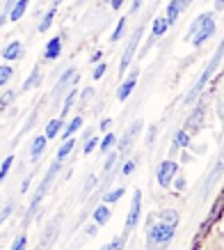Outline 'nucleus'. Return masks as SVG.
Wrapping results in <instances>:
<instances>
[{
  "instance_id": "1",
  "label": "nucleus",
  "mask_w": 224,
  "mask_h": 250,
  "mask_svg": "<svg viewBox=\"0 0 224 250\" xmlns=\"http://www.w3.org/2000/svg\"><path fill=\"white\" fill-rule=\"evenodd\" d=\"M176 228L174 223H167V220H153L149 218V225H147V250H165L169 246V241L176 234Z\"/></svg>"
},
{
  "instance_id": "2",
  "label": "nucleus",
  "mask_w": 224,
  "mask_h": 250,
  "mask_svg": "<svg viewBox=\"0 0 224 250\" xmlns=\"http://www.w3.org/2000/svg\"><path fill=\"white\" fill-rule=\"evenodd\" d=\"M222 58H224V39H222V44L217 46V51H215V55H213V60L206 64V69H204V74L199 76V81L190 87V92H187V97H186V104L190 106V104H194L197 99H199V94L204 92V87L208 85V81H210V76L217 71V67H220V62H222Z\"/></svg>"
},
{
  "instance_id": "3",
  "label": "nucleus",
  "mask_w": 224,
  "mask_h": 250,
  "mask_svg": "<svg viewBox=\"0 0 224 250\" xmlns=\"http://www.w3.org/2000/svg\"><path fill=\"white\" fill-rule=\"evenodd\" d=\"M62 172V161H53L51 163V167H48V172L44 174V179H41V184H39V188H37V193L32 195V202H30V209H28V218L30 216H35V211L39 209V205H41V200L46 197V193L51 190V186H53V182L57 179V174Z\"/></svg>"
},
{
  "instance_id": "4",
  "label": "nucleus",
  "mask_w": 224,
  "mask_h": 250,
  "mask_svg": "<svg viewBox=\"0 0 224 250\" xmlns=\"http://www.w3.org/2000/svg\"><path fill=\"white\" fill-rule=\"evenodd\" d=\"M78 78H80L78 76V69H74V67H69L67 71L57 78V83H55V87H53V104H55V106H60L64 94L78 83Z\"/></svg>"
},
{
  "instance_id": "5",
  "label": "nucleus",
  "mask_w": 224,
  "mask_h": 250,
  "mask_svg": "<svg viewBox=\"0 0 224 250\" xmlns=\"http://www.w3.org/2000/svg\"><path fill=\"white\" fill-rule=\"evenodd\" d=\"M142 32H144V28H142V25H137V28H135V32L131 35V39H128V44H126V48H124L121 60H119V76H124V74H126L128 64H131V60H133L135 53H137V46H140V42H142Z\"/></svg>"
},
{
  "instance_id": "6",
  "label": "nucleus",
  "mask_w": 224,
  "mask_h": 250,
  "mask_svg": "<svg viewBox=\"0 0 224 250\" xmlns=\"http://www.w3.org/2000/svg\"><path fill=\"white\" fill-rule=\"evenodd\" d=\"M213 35H215V14H213V12H208L206 21H204L202 25H199V30L194 32L190 42H192L194 48H202V46L206 44V42H208V39L213 37Z\"/></svg>"
},
{
  "instance_id": "7",
  "label": "nucleus",
  "mask_w": 224,
  "mask_h": 250,
  "mask_svg": "<svg viewBox=\"0 0 224 250\" xmlns=\"http://www.w3.org/2000/svg\"><path fill=\"white\" fill-rule=\"evenodd\" d=\"M179 174V163L176 161H163L156 170V179H158V186L160 188H167L172 186V179Z\"/></svg>"
},
{
  "instance_id": "8",
  "label": "nucleus",
  "mask_w": 224,
  "mask_h": 250,
  "mask_svg": "<svg viewBox=\"0 0 224 250\" xmlns=\"http://www.w3.org/2000/svg\"><path fill=\"white\" fill-rule=\"evenodd\" d=\"M140 216H142V190L137 188L133 193V202H131V209L126 213V232H131L140 223Z\"/></svg>"
},
{
  "instance_id": "9",
  "label": "nucleus",
  "mask_w": 224,
  "mask_h": 250,
  "mask_svg": "<svg viewBox=\"0 0 224 250\" xmlns=\"http://www.w3.org/2000/svg\"><path fill=\"white\" fill-rule=\"evenodd\" d=\"M137 76H140V71L137 69H133L131 71V76H126L124 81H121V85L117 87V101H126L131 94H133V90H135V85H137Z\"/></svg>"
},
{
  "instance_id": "10",
  "label": "nucleus",
  "mask_w": 224,
  "mask_h": 250,
  "mask_svg": "<svg viewBox=\"0 0 224 250\" xmlns=\"http://www.w3.org/2000/svg\"><path fill=\"white\" fill-rule=\"evenodd\" d=\"M60 55H62V37L55 35V37H51L44 46V62H55Z\"/></svg>"
},
{
  "instance_id": "11",
  "label": "nucleus",
  "mask_w": 224,
  "mask_h": 250,
  "mask_svg": "<svg viewBox=\"0 0 224 250\" xmlns=\"http://www.w3.org/2000/svg\"><path fill=\"white\" fill-rule=\"evenodd\" d=\"M23 51H25V48H23L21 42H19V39H12V42H9V44L2 48V60H5V62L21 60V58H23Z\"/></svg>"
},
{
  "instance_id": "12",
  "label": "nucleus",
  "mask_w": 224,
  "mask_h": 250,
  "mask_svg": "<svg viewBox=\"0 0 224 250\" xmlns=\"http://www.w3.org/2000/svg\"><path fill=\"white\" fill-rule=\"evenodd\" d=\"M204 117H206V110H204V106H197V108H194V113L186 120V131H187V133H197V131L202 129Z\"/></svg>"
},
{
  "instance_id": "13",
  "label": "nucleus",
  "mask_w": 224,
  "mask_h": 250,
  "mask_svg": "<svg viewBox=\"0 0 224 250\" xmlns=\"http://www.w3.org/2000/svg\"><path fill=\"white\" fill-rule=\"evenodd\" d=\"M46 145H48V138H46L44 133H37V136L32 138V143H30V159L35 161V163L44 156Z\"/></svg>"
},
{
  "instance_id": "14",
  "label": "nucleus",
  "mask_w": 224,
  "mask_h": 250,
  "mask_svg": "<svg viewBox=\"0 0 224 250\" xmlns=\"http://www.w3.org/2000/svg\"><path fill=\"white\" fill-rule=\"evenodd\" d=\"M62 129H64V117H53V120H48V124H46L44 136L48 138V140H55V138L62 133Z\"/></svg>"
},
{
  "instance_id": "15",
  "label": "nucleus",
  "mask_w": 224,
  "mask_h": 250,
  "mask_svg": "<svg viewBox=\"0 0 224 250\" xmlns=\"http://www.w3.org/2000/svg\"><path fill=\"white\" fill-rule=\"evenodd\" d=\"M110 218H112V211H110V207L105 205H98L96 209H94V213H92V223H96L98 228H101V225H108V223H110Z\"/></svg>"
},
{
  "instance_id": "16",
  "label": "nucleus",
  "mask_w": 224,
  "mask_h": 250,
  "mask_svg": "<svg viewBox=\"0 0 224 250\" xmlns=\"http://www.w3.org/2000/svg\"><path fill=\"white\" fill-rule=\"evenodd\" d=\"M82 122H85V120H82V115H75V117L69 122V124H64V129H62V133H60L62 140H69V138H74L75 133L82 129Z\"/></svg>"
},
{
  "instance_id": "17",
  "label": "nucleus",
  "mask_w": 224,
  "mask_h": 250,
  "mask_svg": "<svg viewBox=\"0 0 224 250\" xmlns=\"http://www.w3.org/2000/svg\"><path fill=\"white\" fill-rule=\"evenodd\" d=\"M41 69H39V64H35L32 67V71H30V76L25 78V83H23V87H21V92H30V90H35V87H39V83H41Z\"/></svg>"
},
{
  "instance_id": "18",
  "label": "nucleus",
  "mask_w": 224,
  "mask_h": 250,
  "mask_svg": "<svg viewBox=\"0 0 224 250\" xmlns=\"http://www.w3.org/2000/svg\"><path fill=\"white\" fill-rule=\"evenodd\" d=\"M55 16H57V7L46 9L44 16H41V19H39V23H37V30L39 32H48L53 28V23H55Z\"/></svg>"
},
{
  "instance_id": "19",
  "label": "nucleus",
  "mask_w": 224,
  "mask_h": 250,
  "mask_svg": "<svg viewBox=\"0 0 224 250\" xmlns=\"http://www.w3.org/2000/svg\"><path fill=\"white\" fill-rule=\"evenodd\" d=\"M28 7H30V0H16L14 7H12V12H9V21H12V23H19L23 16H25Z\"/></svg>"
},
{
  "instance_id": "20",
  "label": "nucleus",
  "mask_w": 224,
  "mask_h": 250,
  "mask_svg": "<svg viewBox=\"0 0 224 250\" xmlns=\"http://www.w3.org/2000/svg\"><path fill=\"white\" fill-rule=\"evenodd\" d=\"M75 101H78V90H75V85L74 87H71V90L67 92V94H64V99H62V110H60V117H67L69 115V110H71V108H74V104Z\"/></svg>"
},
{
  "instance_id": "21",
  "label": "nucleus",
  "mask_w": 224,
  "mask_h": 250,
  "mask_svg": "<svg viewBox=\"0 0 224 250\" xmlns=\"http://www.w3.org/2000/svg\"><path fill=\"white\" fill-rule=\"evenodd\" d=\"M190 147V133L186 129H181L174 133V140H172V152H179V149H187Z\"/></svg>"
},
{
  "instance_id": "22",
  "label": "nucleus",
  "mask_w": 224,
  "mask_h": 250,
  "mask_svg": "<svg viewBox=\"0 0 224 250\" xmlns=\"http://www.w3.org/2000/svg\"><path fill=\"white\" fill-rule=\"evenodd\" d=\"M75 149V136L74 138H69V140H62V145H60V149H57V154H55V161H64L71 156V152Z\"/></svg>"
},
{
  "instance_id": "23",
  "label": "nucleus",
  "mask_w": 224,
  "mask_h": 250,
  "mask_svg": "<svg viewBox=\"0 0 224 250\" xmlns=\"http://www.w3.org/2000/svg\"><path fill=\"white\" fill-rule=\"evenodd\" d=\"M114 147H117V136H114L112 131L103 133V138L98 140V152H101V154H108V152H112Z\"/></svg>"
},
{
  "instance_id": "24",
  "label": "nucleus",
  "mask_w": 224,
  "mask_h": 250,
  "mask_svg": "<svg viewBox=\"0 0 224 250\" xmlns=\"http://www.w3.org/2000/svg\"><path fill=\"white\" fill-rule=\"evenodd\" d=\"M167 30H169V23H167L165 16L153 19V23H151V35L153 37H163V35H167Z\"/></svg>"
},
{
  "instance_id": "25",
  "label": "nucleus",
  "mask_w": 224,
  "mask_h": 250,
  "mask_svg": "<svg viewBox=\"0 0 224 250\" xmlns=\"http://www.w3.org/2000/svg\"><path fill=\"white\" fill-rule=\"evenodd\" d=\"M181 16V7L176 0H172V2H167V12H165V19H167V23H169V28H172L174 23L179 21Z\"/></svg>"
},
{
  "instance_id": "26",
  "label": "nucleus",
  "mask_w": 224,
  "mask_h": 250,
  "mask_svg": "<svg viewBox=\"0 0 224 250\" xmlns=\"http://www.w3.org/2000/svg\"><path fill=\"white\" fill-rule=\"evenodd\" d=\"M124 193H126V188H124V186H117L114 190L110 188L108 193H103V202H105V205H117L121 197H124Z\"/></svg>"
},
{
  "instance_id": "27",
  "label": "nucleus",
  "mask_w": 224,
  "mask_h": 250,
  "mask_svg": "<svg viewBox=\"0 0 224 250\" xmlns=\"http://www.w3.org/2000/svg\"><path fill=\"white\" fill-rule=\"evenodd\" d=\"M126 16H121L119 21H117V25H114V30H112V37H110V42L114 44V42H119L121 37H124V32H126Z\"/></svg>"
},
{
  "instance_id": "28",
  "label": "nucleus",
  "mask_w": 224,
  "mask_h": 250,
  "mask_svg": "<svg viewBox=\"0 0 224 250\" xmlns=\"http://www.w3.org/2000/svg\"><path fill=\"white\" fill-rule=\"evenodd\" d=\"M16 97H19L16 90H7L5 94H0V110H7V108L16 101Z\"/></svg>"
},
{
  "instance_id": "29",
  "label": "nucleus",
  "mask_w": 224,
  "mask_h": 250,
  "mask_svg": "<svg viewBox=\"0 0 224 250\" xmlns=\"http://www.w3.org/2000/svg\"><path fill=\"white\" fill-rule=\"evenodd\" d=\"M206 16H208V12H204V14H199L192 23H190V28H187V32H186V42H190V39H192V35H194L197 30H199V25H202L204 21H206Z\"/></svg>"
},
{
  "instance_id": "30",
  "label": "nucleus",
  "mask_w": 224,
  "mask_h": 250,
  "mask_svg": "<svg viewBox=\"0 0 224 250\" xmlns=\"http://www.w3.org/2000/svg\"><path fill=\"white\" fill-rule=\"evenodd\" d=\"M14 161H16V156H14V154H9L7 159L0 163V184L7 179V174H9V170H12V166H14Z\"/></svg>"
},
{
  "instance_id": "31",
  "label": "nucleus",
  "mask_w": 224,
  "mask_h": 250,
  "mask_svg": "<svg viewBox=\"0 0 224 250\" xmlns=\"http://www.w3.org/2000/svg\"><path fill=\"white\" fill-rule=\"evenodd\" d=\"M12 76H14V67L12 64H0V87H5L12 81Z\"/></svg>"
},
{
  "instance_id": "32",
  "label": "nucleus",
  "mask_w": 224,
  "mask_h": 250,
  "mask_svg": "<svg viewBox=\"0 0 224 250\" xmlns=\"http://www.w3.org/2000/svg\"><path fill=\"white\" fill-rule=\"evenodd\" d=\"M98 184H101V179H98L96 174H90L87 179H85V186H82V197H87L92 193V190L96 188Z\"/></svg>"
},
{
  "instance_id": "33",
  "label": "nucleus",
  "mask_w": 224,
  "mask_h": 250,
  "mask_svg": "<svg viewBox=\"0 0 224 250\" xmlns=\"http://www.w3.org/2000/svg\"><path fill=\"white\" fill-rule=\"evenodd\" d=\"M117 159H119V152L117 149H112V152L105 154V166H103V172H112V167L117 166Z\"/></svg>"
},
{
  "instance_id": "34",
  "label": "nucleus",
  "mask_w": 224,
  "mask_h": 250,
  "mask_svg": "<svg viewBox=\"0 0 224 250\" xmlns=\"http://www.w3.org/2000/svg\"><path fill=\"white\" fill-rule=\"evenodd\" d=\"M98 140H101V138H96V136L87 138V140H85V147H82V154H85V156H90L94 149H98Z\"/></svg>"
},
{
  "instance_id": "35",
  "label": "nucleus",
  "mask_w": 224,
  "mask_h": 250,
  "mask_svg": "<svg viewBox=\"0 0 224 250\" xmlns=\"http://www.w3.org/2000/svg\"><path fill=\"white\" fill-rule=\"evenodd\" d=\"M160 220H167V223L179 225V211H174V209H163V211H160Z\"/></svg>"
},
{
  "instance_id": "36",
  "label": "nucleus",
  "mask_w": 224,
  "mask_h": 250,
  "mask_svg": "<svg viewBox=\"0 0 224 250\" xmlns=\"http://www.w3.org/2000/svg\"><path fill=\"white\" fill-rule=\"evenodd\" d=\"M105 71H108V64H105L103 60L96 62V64H94V71H92V78H94V81H101V78L105 76Z\"/></svg>"
},
{
  "instance_id": "37",
  "label": "nucleus",
  "mask_w": 224,
  "mask_h": 250,
  "mask_svg": "<svg viewBox=\"0 0 224 250\" xmlns=\"http://www.w3.org/2000/svg\"><path fill=\"white\" fill-rule=\"evenodd\" d=\"M12 211H14V202H5V207L0 209V225L7 223V218L12 216Z\"/></svg>"
},
{
  "instance_id": "38",
  "label": "nucleus",
  "mask_w": 224,
  "mask_h": 250,
  "mask_svg": "<svg viewBox=\"0 0 224 250\" xmlns=\"http://www.w3.org/2000/svg\"><path fill=\"white\" fill-rule=\"evenodd\" d=\"M9 250H28V236L21 234V236H16L14 243H12V248Z\"/></svg>"
},
{
  "instance_id": "39",
  "label": "nucleus",
  "mask_w": 224,
  "mask_h": 250,
  "mask_svg": "<svg viewBox=\"0 0 224 250\" xmlns=\"http://www.w3.org/2000/svg\"><path fill=\"white\" fill-rule=\"evenodd\" d=\"M94 94H96V92H94V87H85L82 92H78V101H80V104H85V101H90Z\"/></svg>"
},
{
  "instance_id": "40",
  "label": "nucleus",
  "mask_w": 224,
  "mask_h": 250,
  "mask_svg": "<svg viewBox=\"0 0 224 250\" xmlns=\"http://www.w3.org/2000/svg\"><path fill=\"white\" fill-rule=\"evenodd\" d=\"M124 239H126V234L117 236L114 241H110V243H108V246H110V250H124V246H126V241H124Z\"/></svg>"
},
{
  "instance_id": "41",
  "label": "nucleus",
  "mask_w": 224,
  "mask_h": 250,
  "mask_svg": "<svg viewBox=\"0 0 224 250\" xmlns=\"http://www.w3.org/2000/svg\"><path fill=\"white\" fill-rule=\"evenodd\" d=\"M135 172V161L131 159V161H124V166H121V174L124 177H128V174H133Z\"/></svg>"
},
{
  "instance_id": "42",
  "label": "nucleus",
  "mask_w": 224,
  "mask_h": 250,
  "mask_svg": "<svg viewBox=\"0 0 224 250\" xmlns=\"http://www.w3.org/2000/svg\"><path fill=\"white\" fill-rule=\"evenodd\" d=\"M172 182H174V188H176V190H186V186H187L186 177H181V174H176V177H174Z\"/></svg>"
},
{
  "instance_id": "43",
  "label": "nucleus",
  "mask_w": 224,
  "mask_h": 250,
  "mask_svg": "<svg viewBox=\"0 0 224 250\" xmlns=\"http://www.w3.org/2000/svg\"><path fill=\"white\" fill-rule=\"evenodd\" d=\"M110 129H112V117H103L101 124H98V131H101V133H108Z\"/></svg>"
},
{
  "instance_id": "44",
  "label": "nucleus",
  "mask_w": 224,
  "mask_h": 250,
  "mask_svg": "<svg viewBox=\"0 0 224 250\" xmlns=\"http://www.w3.org/2000/svg\"><path fill=\"white\" fill-rule=\"evenodd\" d=\"M142 5H144V0H133V2H131V12H128V14H137V12L142 9Z\"/></svg>"
},
{
  "instance_id": "45",
  "label": "nucleus",
  "mask_w": 224,
  "mask_h": 250,
  "mask_svg": "<svg viewBox=\"0 0 224 250\" xmlns=\"http://www.w3.org/2000/svg\"><path fill=\"white\" fill-rule=\"evenodd\" d=\"M156 131H158L156 126H151V129H149V133H147V143H149V145L153 143V140H156Z\"/></svg>"
},
{
  "instance_id": "46",
  "label": "nucleus",
  "mask_w": 224,
  "mask_h": 250,
  "mask_svg": "<svg viewBox=\"0 0 224 250\" xmlns=\"http://www.w3.org/2000/svg\"><path fill=\"white\" fill-rule=\"evenodd\" d=\"M101 60H103V53H101V51H96V53H94V55L90 58L92 64H96V62H101Z\"/></svg>"
},
{
  "instance_id": "47",
  "label": "nucleus",
  "mask_w": 224,
  "mask_h": 250,
  "mask_svg": "<svg viewBox=\"0 0 224 250\" xmlns=\"http://www.w3.org/2000/svg\"><path fill=\"white\" fill-rule=\"evenodd\" d=\"M121 5H124V0H110V7L117 12V9H121Z\"/></svg>"
},
{
  "instance_id": "48",
  "label": "nucleus",
  "mask_w": 224,
  "mask_h": 250,
  "mask_svg": "<svg viewBox=\"0 0 224 250\" xmlns=\"http://www.w3.org/2000/svg\"><path fill=\"white\" fill-rule=\"evenodd\" d=\"M30 182H32V177H25V182H23V186H21V193H25V190L30 188Z\"/></svg>"
},
{
  "instance_id": "49",
  "label": "nucleus",
  "mask_w": 224,
  "mask_h": 250,
  "mask_svg": "<svg viewBox=\"0 0 224 250\" xmlns=\"http://www.w3.org/2000/svg\"><path fill=\"white\" fill-rule=\"evenodd\" d=\"M96 232H98V225H96V223H94V225H90V228H87V234H90V236H94V234H96Z\"/></svg>"
},
{
  "instance_id": "50",
  "label": "nucleus",
  "mask_w": 224,
  "mask_h": 250,
  "mask_svg": "<svg viewBox=\"0 0 224 250\" xmlns=\"http://www.w3.org/2000/svg\"><path fill=\"white\" fill-rule=\"evenodd\" d=\"M215 9H217V12H222V9H224V0H215Z\"/></svg>"
},
{
  "instance_id": "51",
  "label": "nucleus",
  "mask_w": 224,
  "mask_h": 250,
  "mask_svg": "<svg viewBox=\"0 0 224 250\" xmlns=\"http://www.w3.org/2000/svg\"><path fill=\"white\" fill-rule=\"evenodd\" d=\"M92 131H94V129H87V131H85V133H82V140H87V138H90V136H94Z\"/></svg>"
},
{
  "instance_id": "52",
  "label": "nucleus",
  "mask_w": 224,
  "mask_h": 250,
  "mask_svg": "<svg viewBox=\"0 0 224 250\" xmlns=\"http://www.w3.org/2000/svg\"><path fill=\"white\" fill-rule=\"evenodd\" d=\"M62 2H64V0H53V7H60Z\"/></svg>"
},
{
  "instance_id": "53",
  "label": "nucleus",
  "mask_w": 224,
  "mask_h": 250,
  "mask_svg": "<svg viewBox=\"0 0 224 250\" xmlns=\"http://www.w3.org/2000/svg\"><path fill=\"white\" fill-rule=\"evenodd\" d=\"M101 250H110V246H103V248H101Z\"/></svg>"
},
{
  "instance_id": "54",
  "label": "nucleus",
  "mask_w": 224,
  "mask_h": 250,
  "mask_svg": "<svg viewBox=\"0 0 224 250\" xmlns=\"http://www.w3.org/2000/svg\"><path fill=\"white\" fill-rule=\"evenodd\" d=\"M0 202H2V197H0Z\"/></svg>"
}]
</instances>
